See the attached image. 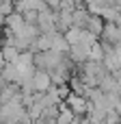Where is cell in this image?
Returning <instances> with one entry per match:
<instances>
[{"mask_svg": "<svg viewBox=\"0 0 121 124\" xmlns=\"http://www.w3.org/2000/svg\"><path fill=\"white\" fill-rule=\"evenodd\" d=\"M69 41L65 39V33H58V31H54L52 33V50H56V52H61V54H67L69 52Z\"/></svg>", "mask_w": 121, "mask_h": 124, "instance_id": "cell-5", "label": "cell"}, {"mask_svg": "<svg viewBox=\"0 0 121 124\" xmlns=\"http://www.w3.org/2000/svg\"><path fill=\"white\" fill-rule=\"evenodd\" d=\"M11 11H15L13 0H2V2H0V15H9Z\"/></svg>", "mask_w": 121, "mask_h": 124, "instance_id": "cell-13", "label": "cell"}, {"mask_svg": "<svg viewBox=\"0 0 121 124\" xmlns=\"http://www.w3.org/2000/svg\"><path fill=\"white\" fill-rule=\"evenodd\" d=\"M26 124H32V122H26Z\"/></svg>", "mask_w": 121, "mask_h": 124, "instance_id": "cell-15", "label": "cell"}, {"mask_svg": "<svg viewBox=\"0 0 121 124\" xmlns=\"http://www.w3.org/2000/svg\"><path fill=\"white\" fill-rule=\"evenodd\" d=\"M0 28H2V24H0Z\"/></svg>", "mask_w": 121, "mask_h": 124, "instance_id": "cell-16", "label": "cell"}, {"mask_svg": "<svg viewBox=\"0 0 121 124\" xmlns=\"http://www.w3.org/2000/svg\"><path fill=\"white\" fill-rule=\"evenodd\" d=\"M56 13H54V9H50V7H45L43 11H39V17H37V26H39V31L41 33H54L56 31Z\"/></svg>", "mask_w": 121, "mask_h": 124, "instance_id": "cell-3", "label": "cell"}, {"mask_svg": "<svg viewBox=\"0 0 121 124\" xmlns=\"http://www.w3.org/2000/svg\"><path fill=\"white\" fill-rule=\"evenodd\" d=\"M76 120V113L67 107V105H61V109H58V116H56V120L54 124H71Z\"/></svg>", "mask_w": 121, "mask_h": 124, "instance_id": "cell-10", "label": "cell"}, {"mask_svg": "<svg viewBox=\"0 0 121 124\" xmlns=\"http://www.w3.org/2000/svg\"><path fill=\"white\" fill-rule=\"evenodd\" d=\"M102 59H104V44L97 39L89 48V61H102Z\"/></svg>", "mask_w": 121, "mask_h": 124, "instance_id": "cell-12", "label": "cell"}, {"mask_svg": "<svg viewBox=\"0 0 121 124\" xmlns=\"http://www.w3.org/2000/svg\"><path fill=\"white\" fill-rule=\"evenodd\" d=\"M50 85H52V74H50V70L37 68V70L32 72V76H30V87H32V92H35V94H43V92L50 89Z\"/></svg>", "mask_w": 121, "mask_h": 124, "instance_id": "cell-1", "label": "cell"}, {"mask_svg": "<svg viewBox=\"0 0 121 124\" xmlns=\"http://www.w3.org/2000/svg\"><path fill=\"white\" fill-rule=\"evenodd\" d=\"M65 105L78 116V118H82V116H87V111H89V98L87 96H82V94H76V92H69L67 94V98H65Z\"/></svg>", "mask_w": 121, "mask_h": 124, "instance_id": "cell-2", "label": "cell"}, {"mask_svg": "<svg viewBox=\"0 0 121 124\" xmlns=\"http://www.w3.org/2000/svg\"><path fill=\"white\" fill-rule=\"evenodd\" d=\"M22 24H24V15H22L19 11H11L9 15H4V26H6V31H9V33L17 31Z\"/></svg>", "mask_w": 121, "mask_h": 124, "instance_id": "cell-7", "label": "cell"}, {"mask_svg": "<svg viewBox=\"0 0 121 124\" xmlns=\"http://www.w3.org/2000/svg\"><path fill=\"white\" fill-rule=\"evenodd\" d=\"M19 52H22V50H19L17 46H9V44H4V46L0 48V57L4 59V63H13Z\"/></svg>", "mask_w": 121, "mask_h": 124, "instance_id": "cell-11", "label": "cell"}, {"mask_svg": "<svg viewBox=\"0 0 121 124\" xmlns=\"http://www.w3.org/2000/svg\"><path fill=\"white\" fill-rule=\"evenodd\" d=\"M35 52H41V50H50L52 48V33H39V37L32 41L30 46Z\"/></svg>", "mask_w": 121, "mask_h": 124, "instance_id": "cell-8", "label": "cell"}, {"mask_svg": "<svg viewBox=\"0 0 121 124\" xmlns=\"http://www.w3.org/2000/svg\"><path fill=\"white\" fill-rule=\"evenodd\" d=\"M102 39H106L108 44H121V26L117 22H104V31H102Z\"/></svg>", "mask_w": 121, "mask_h": 124, "instance_id": "cell-4", "label": "cell"}, {"mask_svg": "<svg viewBox=\"0 0 121 124\" xmlns=\"http://www.w3.org/2000/svg\"><path fill=\"white\" fill-rule=\"evenodd\" d=\"M89 48L91 46H84V44H78V46H71L69 48V54H71V61L74 63H84V61H89Z\"/></svg>", "mask_w": 121, "mask_h": 124, "instance_id": "cell-6", "label": "cell"}, {"mask_svg": "<svg viewBox=\"0 0 121 124\" xmlns=\"http://www.w3.org/2000/svg\"><path fill=\"white\" fill-rule=\"evenodd\" d=\"M84 28L91 31V33H95L97 37H102V31H104V17H102V15H89Z\"/></svg>", "mask_w": 121, "mask_h": 124, "instance_id": "cell-9", "label": "cell"}, {"mask_svg": "<svg viewBox=\"0 0 121 124\" xmlns=\"http://www.w3.org/2000/svg\"><path fill=\"white\" fill-rule=\"evenodd\" d=\"M45 4L50 9H61V0H45Z\"/></svg>", "mask_w": 121, "mask_h": 124, "instance_id": "cell-14", "label": "cell"}, {"mask_svg": "<svg viewBox=\"0 0 121 124\" xmlns=\"http://www.w3.org/2000/svg\"><path fill=\"white\" fill-rule=\"evenodd\" d=\"M0 83H2V78H0Z\"/></svg>", "mask_w": 121, "mask_h": 124, "instance_id": "cell-17", "label": "cell"}]
</instances>
